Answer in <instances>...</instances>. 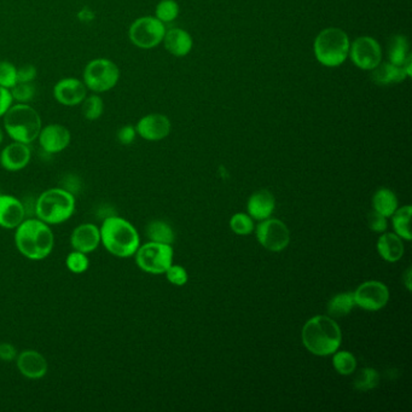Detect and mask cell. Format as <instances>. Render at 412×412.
I'll list each match as a JSON object with an SVG mask.
<instances>
[{"instance_id":"cell-1","label":"cell","mask_w":412,"mask_h":412,"mask_svg":"<svg viewBox=\"0 0 412 412\" xmlns=\"http://www.w3.org/2000/svg\"><path fill=\"white\" fill-rule=\"evenodd\" d=\"M15 246L24 258L40 262L52 253L55 235L48 224L36 217H29L15 229Z\"/></svg>"},{"instance_id":"cell-2","label":"cell","mask_w":412,"mask_h":412,"mask_svg":"<svg viewBox=\"0 0 412 412\" xmlns=\"http://www.w3.org/2000/svg\"><path fill=\"white\" fill-rule=\"evenodd\" d=\"M101 231V244L108 253L116 258H131L140 246V237L135 226L119 215H109L103 219Z\"/></svg>"},{"instance_id":"cell-3","label":"cell","mask_w":412,"mask_h":412,"mask_svg":"<svg viewBox=\"0 0 412 412\" xmlns=\"http://www.w3.org/2000/svg\"><path fill=\"white\" fill-rule=\"evenodd\" d=\"M302 340L309 352L318 357H326L340 349L342 333L334 318L316 316L304 325Z\"/></svg>"},{"instance_id":"cell-4","label":"cell","mask_w":412,"mask_h":412,"mask_svg":"<svg viewBox=\"0 0 412 412\" xmlns=\"http://www.w3.org/2000/svg\"><path fill=\"white\" fill-rule=\"evenodd\" d=\"M76 196L64 187H51L40 194L34 203V215L48 225H60L76 212Z\"/></svg>"},{"instance_id":"cell-5","label":"cell","mask_w":412,"mask_h":412,"mask_svg":"<svg viewBox=\"0 0 412 412\" xmlns=\"http://www.w3.org/2000/svg\"><path fill=\"white\" fill-rule=\"evenodd\" d=\"M43 128L39 113L29 104H12L4 115V130L6 135L20 143L36 142Z\"/></svg>"},{"instance_id":"cell-6","label":"cell","mask_w":412,"mask_h":412,"mask_svg":"<svg viewBox=\"0 0 412 412\" xmlns=\"http://www.w3.org/2000/svg\"><path fill=\"white\" fill-rule=\"evenodd\" d=\"M349 38L340 28L323 29L314 40V56L325 67H339L349 52Z\"/></svg>"},{"instance_id":"cell-7","label":"cell","mask_w":412,"mask_h":412,"mask_svg":"<svg viewBox=\"0 0 412 412\" xmlns=\"http://www.w3.org/2000/svg\"><path fill=\"white\" fill-rule=\"evenodd\" d=\"M120 80L118 64L108 58L90 61L83 69V81L93 93H104L115 88Z\"/></svg>"},{"instance_id":"cell-8","label":"cell","mask_w":412,"mask_h":412,"mask_svg":"<svg viewBox=\"0 0 412 412\" xmlns=\"http://www.w3.org/2000/svg\"><path fill=\"white\" fill-rule=\"evenodd\" d=\"M135 264L151 274H161L173 264V248L165 243L149 242L139 246L135 252Z\"/></svg>"},{"instance_id":"cell-9","label":"cell","mask_w":412,"mask_h":412,"mask_svg":"<svg viewBox=\"0 0 412 412\" xmlns=\"http://www.w3.org/2000/svg\"><path fill=\"white\" fill-rule=\"evenodd\" d=\"M165 34V24L154 16L139 17L128 29L132 44L143 50H150L161 44Z\"/></svg>"},{"instance_id":"cell-10","label":"cell","mask_w":412,"mask_h":412,"mask_svg":"<svg viewBox=\"0 0 412 412\" xmlns=\"http://www.w3.org/2000/svg\"><path fill=\"white\" fill-rule=\"evenodd\" d=\"M257 240L269 252H282L289 246L290 232L288 226L279 219H265L257 227Z\"/></svg>"},{"instance_id":"cell-11","label":"cell","mask_w":412,"mask_h":412,"mask_svg":"<svg viewBox=\"0 0 412 412\" xmlns=\"http://www.w3.org/2000/svg\"><path fill=\"white\" fill-rule=\"evenodd\" d=\"M349 55L353 63L363 71H373L382 62L381 45L371 36H359L354 40Z\"/></svg>"},{"instance_id":"cell-12","label":"cell","mask_w":412,"mask_h":412,"mask_svg":"<svg viewBox=\"0 0 412 412\" xmlns=\"http://www.w3.org/2000/svg\"><path fill=\"white\" fill-rule=\"evenodd\" d=\"M356 306L366 311H380L389 300V290L382 282L369 281L353 293Z\"/></svg>"},{"instance_id":"cell-13","label":"cell","mask_w":412,"mask_h":412,"mask_svg":"<svg viewBox=\"0 0 412 412\" xmlns=\"http://www.w3.org/2000/svg\"><path fill=\"white\" fill-rule=\"evenodd\" d=\"M39 145L50 155L60 154L66 150L72 142V133L67 127L60 123H50L43 127L38 135Z\"/></svg>"},{"instance_id":"cell-14","label":"cell","mask_w":412,"mask_h":412,"mask_svg":"<svg viewBox=\"0 0 412 412\" xmlns=\"http://www.w3.org/2000/svg\"><path fill=\"white\" fill-rule=\"evenodd\" d=\"M88 96V88L76 78H63L53 86V97L64 107H76Z\"/></svg>"},{"instance_id":"cell-15","label":"cell","mask_w":412,"mask_h":412,"mask_svg":"<svg viewBox=\"0 0 412 412\" xmlns=\"http://www.w3.org/2000/svg\"><path fill=\"white\" fill-rule=\"evenodd\" d=\"M137 135L149 142H159L168 137L172 130L170 121L163 114H149L139 120L135 125Z\"/></svg>"},{"instance_id":"cell-16","label":"cell","mask_w":412,"mask_h":412,"mask_svg":"<svg viewBox=\"0 0 412 412\" xmlns=\"http://www.w3.org/2000/svg\"><path fill=\"white\" fill-rule=\"evenodd\" d=\"M26 218L27 212L20 198L12 195L0 194V227L15 230Z\"/></svg>"},{"instance_id":"cell-17","label":"cell","mask_w":412,"mask_h":412,"mask_svg":"<svg viewBox=\"0 0 412 412\" xmlns=\"http://www.w3.org/2000/svg\"><path fill=\"white\" fill-rule=\"evenodd\" d=\"M16 366L22 376L29 380H40L46 376L48 363L46 358L34 349H24L17 354Z\"/></svg>"},{"instance_id":"cell-18","label":"cell","mask_w":412,"mask_h":412,"mask_svg":"<svg viewBox=\"0 0 412 412\" xmlns=\"http://www.w3.org/2000/svg\"><path fill=\"white\" fill-rule=\"evenodd\" d=\"M32 159L29 144L14 142L0 153V165L8 172H19L26 168Z\"/></svg>"},{"instance_id":"cell-19","label":"cell","mask_w":412,"mask_h":412,"mask_svg":"<svg viewBox=\"0 0 412 412\" xmlns=\"http://www.w3.org/2000/svg\"><path fill=\"white\" fill-rule=\"evenodd\" d=\"M73 249L85 254L93 253L101 246V231L92 222H83L76 226L71 235Z\"/></svg>"},{"instance_id":"cell-20","label":"cell","mask_w":412,"mask_h":412,"mask_svg":"<svg viewBox=\"0 0 412 412\" xmlns=\"http://www.w3.org/2000/svg\"><path fill=\"white\" fill-rule=\"evenodd\" d=\"M247 208L250 218L262 222L271 218L276 208V200L269 191L259 190L250 196Z\"/></svg>"},{"instance_id":"cell-21","label":"cell","mask_w":412,"mask_h":412,"mask_svg":"<svg viewBox=\"0 0 412 412\" xmlns=\"http://www.w3.org/2000/svg\"><path fill=\"white\" fill-rule=\"evenodd\" d=\"M163 44L167 51L172 55L175 57H184L192 48V38L184 29L172 28L170 31H166V34L163 38Z\"/></svg>"},{"instance_id":"cell-22","label":"cell","mask_w":412,"mask_h":412,"mask_svg":"<svg viewBox=\"0 0 412 412\" xmlns=\"http://www.w3.org/2000/svg\"><path fill=\"white\" fill-rule=\"evenodd\" d=\"M377 252L386 262H399L404 255V242L398 235L385 232L377 241Z\"/></svg>"},{"instance_id":"cell-23","label":"cell","mask_w":412,"mask_h":412,"mask_svg":"<svg viewBox=\"0 0 412 412\" xmlns=\"http://www.w3.org/2000/svg\"><path fill=\"white\" fill-rule=\"evenodd\" d=\"M370 72H371L373 83H376L378 86H388V85L399 83L408 78L403 67H398V66H394L389 62H386V63L381 62L376 68H374L373 71H370Z\"/></svg>"},{"instance_id":"cell-24","label":"cell","mask_w":412,"mask_h":412,"mask_svg":"<svg viewBox=\"0 0 412 412\" xmlns=\"http://www.w3.org/2000/svg\"><path fill=\"white\" fill-rule=\"evenodd\" d=\"M374 210L383 215L385 218H391L398 208V198L392 190L382 187L375 192L373 197Z\"/></svg>"},{"instance_id":"cell-25","label":"cell","mask_w":412,"mask_h":412,"mask_svg":"<svg viewBox=\"0 0 412 412\" xmlns=\"http://www.w3.org/2000/svg\"><path fill=\"white\" fill-rule=\"evenodd\" d=\"M410 53V45H408V38L405 36H394L389 40L388 44V60L389 63L403 67V64L406 62Z\"/></svg>"},{"instance_id":"cell-26","label":"cell","mask_w":412,"mask_h":412,"mask_svg":"<svg viewBox=\"0 0 412 412\" xmlns=\"http://www.w3.org/2000/svg\"><path fill=\"white\" fill-rule=\"evenodd\" d=\"M145 235L151 242L165 243L170 244L175 242V231L166 222L153 220L145 227Z\"/></svg>"},{"instance_id":"cell-27","label":"cell","mask_w":412,"mask_h":412,"mask_svg":"<svg viewBox=\"0 0 412 412\" xmlns=\"http://www.w3.org/2000/svg\"><path fill=\"white\" fill-rule=\"evenodd\" d=\"M354 306H356V302H354L353 293L336 294L330 299L329 304H328V314L331 317H345L351 314Z\"/></svg>"},{"instance_id":"cell-28","label":"cell","mask_w":412,"mask_h":412,"mask_svg":"<svg viewBox=\"0 0 412 412\" xmlns=\"http://www.w3.org/2000/svg\"><path fill=\"white\" fill-rule=\"evenodd\" d=\"M412 207L404 206L396 208L392 215V224L396 234L405 241H411L410 219H411Z\"/></svg>"},{"instance_id":"cell-29","label":"cell","mask_w":412,"mask_h":412,"mask_svg":"<svg viewBox=\"0 0 412 412\" xmlns=\"http://www.w3.org/2000/svg\"><path fill=\"white\" fill-rule=\"evenodd\" d=\"M81 110L85 119L88 121H96L101 119L104 113V102L102 97L98 93L86 96V98L83 101Z\"/></svg>"},{"instance_id":"cell-30","label":"cell","mask_w":412,"mask_h":412,"mask_svg":"<svg viewBox=\"0 0 412 412\" xmlns=\"http://www.w3.org/2000/svg\"><path fill=\"white\" fill-rule=\"evenodd\" d=\"M378 383H380V374L373 368L361 369L353 381V385L356 389L361 392H368V391L376 388Z\"/></svg>"},{"instance_id":"cell-31","label":"cell","mask_w":412,"mask_h":412,"mask_svg":"<svg viewBox=\"0 0 412 412\" xmlns=\"http://www.w3.org/2000/svg\"><path fill=\"white\" fill-rule=\"evenodd\" d=\"M333 365L340 375L349 376L354 373V370L357 368V359L354 357V354L349 351H341V352L336 351L334 353Z\"/></svg>"},{"instance_id":"cell-32","label":"cell","mask_w":412,"mask_h":412,"mask_svg":"<svg viewBox=\"0 0 412 412\" xmlns=\"http://www.w3.org/2000/svg\"><path fill=\"white\" fill-rule=\"evenodd\" d=\"M66 267L72 274H81L86 272L90 267V259H88V254L73 249V252L68 254L66 258Z\"/></svg>"},{"instance_id":"cell-33","label":"cell","mask_w":412,"mask_h":412,"mask_svg":"<svg viewBox=\"0 0 412 412\" xmlns=\"http://www.w3.org/2000/svg\"><path fill=\"white\" fill-rule=\"evenodd\" d=\"M179 15V5L175 0H161L155 9V17L163 24H170Z\"/></svg>"},{"instance_id":"cell-34","label":"cell","mask_w":412,"mask_h":412,"mask_svg":"<svg viewBox=\"0 0 412 412\" xmlns=\"http://www.w3.org/2000/svg\"><path fill=\"white\" fill-rule=\"evenodd\" d=\"M10 91H11L14 102L22 104L32 102L36 93V86L33 83H17Z\"/></svg>"},{"instance_id":"cell-35","label":"cell","mask_w":412,"mask_h":412,"mask_svg":"<svg viewBox=\"0 0 412 412\" xmlns=\"http://www.w3.org/2000/svg\"><path fill=\"white\" fill-rule=\"evenodd\" d=\"M230 227L235 234L246 236L253 232V219L250 218L249 215L237 213V215H232V218L230 219Z\"/></svg>"},{"instance_id":"cell-36","label":"cell","mask_w":412,"mask_h":412,"mask_svg":"<svg viewBox=\"0 0 412 412\" xmlns=\"http://www.w3.org/2000/svg\"><path fill=\"white\" fill-rule=\"evenodd\" d=\"M17 83V68L8 61L0 62V86L11 90Z\"/></svg>"},{"instance_id":"cell-37","label":"cell","mask_w":412,"mask_h":412,"mask_svg":"<svg viewBox=\"0 0 412 412\" xmlns=\"http://www.w3.org/2000/svg\"><path fill=\"white\" fill-rule=\"evenodd\" d=\"M167 281L172 283L173 286L182 287L187 283V269H184L182 266L172 265L167 269L166 272Z\"/></svg>"},{"instance_id":"cell-38","label":"cell","mask_w":412,"mask_h":412,"mask_svg":"<svg viewBox=\"0 0 412 412\" xmlns=\"http://www.w3.org/2000/svg\"><path fill=\"white\" fill-rule=\"evenodd\" d=\"M38 71L33 64H24L21 68H17V83H34Z\"/></svg>"},{"instance_id":"cell-39","label":"cell","mask_w":412,"mask_h":412,"mask_svg":"<svg viewBox=\"0 0 412 412\" xmlns=\"http://www.w3.org/2000/svg\"><path fill=\"white\" fill-rule=\"evenodd\" d=\"M383 215H381L380 213H377L375 210H373L368 217L369 227L374 232H385L387 230V220H386Z\"/></svg>"},{"instance_id":"cell-40","label":"cell","mask_w":412,"mask_h":412,"mask_svg":"<svg viewBox=\"0 0 412 412\" xmlns=\"http://www.w3.org/2000/svg\"><path fill=\"white\" fill-rule=\"evenodd\" d=\"M135 137H137V131H135V127L132 125H125L119 128V131L116 133V138L123 145H130L133 143Z\"/></svg>"},{"instance_id":"cell-41","label":"cell","mask_w":412,"mask_h":412,"mask_svg":"<svg viewBox=\"0 0 412 412\" xmlns=\"http://www.w3.org/2000/svg\"><path fill=\"white\" fill-rule=\"evenodd\" d=\"M12 104H14V98H12L11 91L9 88L0 86V118H4Z\"/></svg>"},{"instance_id":"cell-42","label":"cell","mask_w":412,"mask_h":412,"mask_svg":"<svg viewBox=\"0 0 412 412\" xmlns=\"http://www.w3.org/2000/svg\"><path fill=\"white\" fill-rule=\"evenodd\" d=\"M17 352L16 347L9 344V342H1L0 344V361H16Z\"/></svg>"},{"instance_id":"cell-43","label":"cell","mask_w":412,"mask_h":412,"mask_svg":"<svg viewBox=\"0 0 412 412\" xmlns=\"http://www.w3.org/2000/svg\"><path fill=\"white\" fill-rule=\"evenodd\" d=\"M78 19L81 22H91V21L95 20V14H93L91 9L83 8L78 14Z\"/></svg>"},{"instance_id":"cell-44","label":"cell","mask_w":412,"mask_h":412,"mask_svg":"<svg viewBox=\"0 0 412 412\" xmlns=\"http://www.w3.org/2000/svg\"><path fill=\"white\" fill-rule=\"evenodd\" d=\"M411 269L408 267V269L405 271L404 277H403V279H404L405 287L408 288V292H411Z\"/></svg>"},{"instance_id":"cell-45","label":"cell","mask_w":412,"mask_h":412,"mask_svg":"<svg viewBox=\"0 0 412 412\" xmlns=\"http://www.w3.org/2000/svg\"><path fill=\"white\" fill-rule=\"evenodd\" d=\"M3 142H4V131H3V128L0 127V147H1Z\"/></svg>"},{"instance_id":"cell-46","label":"cell","mask_w":412,"mask_h":412,"mask_svg":"<svg viewBox=\"0 0 412 412\" xmlns=\"http://www.w3.org/2000/svg\"><path fill=\"white\" fill-rule=\"evenodd\" d=\"M0 194H1V192H0Z\"/></svg>"}]
</instances>
